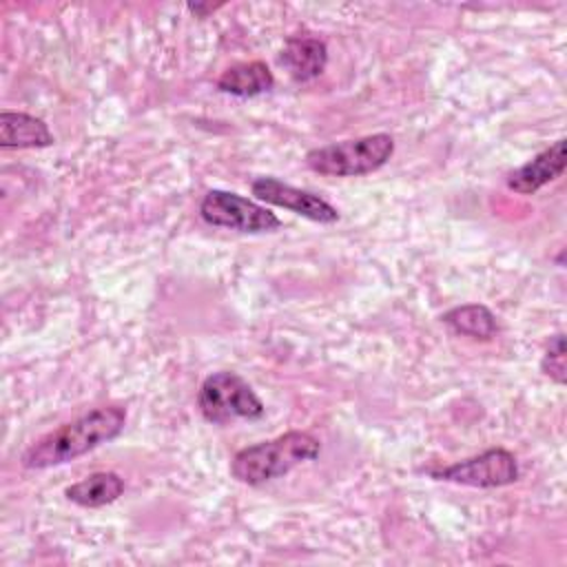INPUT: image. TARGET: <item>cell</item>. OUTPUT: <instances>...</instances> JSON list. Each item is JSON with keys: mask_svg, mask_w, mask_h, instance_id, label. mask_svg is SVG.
Segmentation results:
<instances>
[{"mask_svg": "<svg viewBox=\"0 0 567 567\" xmlns=\"http://www.w3.org/2000/svg\"><path fill=\"white\" fill-rule=\"evenodd\" d=\"M126 410L120 405L95 408L38 439L24 454L22 465L29 470H47L95 450L122 434Z\"/></svg>", "mask_w": 567, "mask_h": 567, "instance_id": "obj_1", "label": "cell"}, {"mask_svg": "<svg viewBox=\"0 0 567 567\" xmlns=\"http://www.w3.org/2000/svg\"><path fill=\"white\" fill-rule=\"evenodd\" d=\"M321 443L315 434L290 430L270 441L239 450L230 463V474L246 485H264L275 481L297 465L317 458Z\"/></svg>", "mask_w": 567, "mask_h": 567, "instance_id": "obj_2", "label": "cell"}, {"mask_svg": "<svg viewBox=\"0 0 567 567\" xmlns=\"http://www.w3.org/2000/svg\"><path fill=\"white\" fill-rule=\"evenodd\" d=\"M394 153V140L388 133L363 135L312 148L306 155L310 171L330 177H359L379 171Z\"/></svg>", "mask_w": 567, "mask_h": 567, "instance_id": "obj_3", "label": "cell"}, {"mask_svg": "<svg viewBox=\"0 0 567 567\" xmlns=\"http://www.w3.org/2000/svg\"><path fill=\"white\" fill-rule=\"evenodd\" d=\"M197 405L202 416L217 425L233 423L235 419L255 421L266 412L264 401L255 394L248 381L228 370L213 372L204 379L197 394Z\"/></svg>", "mask_w": 567, "mask_h": 567, "instance_id": "obj_4", "label": "cell"}, {"mask_svg": "<svg viewBox=\"0 0 567 567\" xmlns=\"http://www.w3.org/2000/svg\"><path fill=\"white\" fill-rule=\"evenodd\" d=\"M199 215L210 226L239 233H270L281 226V219L266 206L221 188H213L202 197Z\"/></svg>", "mask_w": 567, "mask_h": 567, "instance_id": "obj_5", "label": "cell"}, {"mask_svg": "<svg viewBox=\"0 0 567 567\" xmlns=\"http://www.w3.org/2000/svg\"><path fill=\"white\" fill-rule=\"evenodd\" d=\"M439 481H450L467 487H505L518 481L516 456L503 447L485 450L478 456L452 463L441 470H430Z\"/></svg>", "mask_w": 567, "mask_h": 567, "instance_id": "obj_6", "label": "cell"}, {"mask_svg": "<svg viewBox=\"0 0 567 567\" xmlns=\"http://www.w3.org/2000/svg\"><path fill=\"white\" fill-rule=\"evenodd\" d=\"M250 190L257 199L279 206V208H286V210L301 215L310 221L334 224L339 219V210L330 202H326L323 197H319L312 190L290 186L277 177H257L250 184Z\"/></svg>", "mask_w": 567, "mask_h": 567, "instance_id": "obj_7", "label": "cell"}, {"mask_svg": "<svg viewBox=\"0 0 567 567\" xmlns=\"http://www.w3.org/2000/svg\"><path fill=\"white\" fill-rule=\"evenodd\" d=\"M563 171H565V140H558L549 148L538 153L534 159L512 171L507 175V188L520 195H532L545 184L560 177Z\"/></svg>", "mask_w": 567, "mask_h": 567, "instance_id": "obj_8", "label": "cell"}, {"mask_svg": "<svg viewBox=\"0 0 567 567\" xmlns=\"http://www.w3.org/2000/svg\"><path fill=\"white\" fill-rule=\"evenodd\" d=\"M279 62L288 69L295 82H310L323 73L328 64V47L319 38L292 35L286 40Z\"/></svg>", "mask_w": 567, "mask_h": 567, "instance_id": "obj_9", "label": "cell"}, {"mask_svg": "<svg viewBox=\"0 0 567 567\" xmlns=\"http://www.w3.org/2000/svg\"><path fill=\"white\" fill-rule=\"evenodd\" d=\"M53 144V133L47 122L20 113V111H2L0 113V146L2 148H44Z\"/></svg>", "mask_w": 567, "mask_h": 567, "instance_id": "obj_10", "label": "cell"}, {"mask_svg": "<svg viewBox=\"0 0 567 567\" xmlns=\"http://www.w3.org/2000/svg\"><path fill=\"white\" fill-rule=\"evenodd\" d=\"M275 86V75L268 69L266 62L255 60V62H239L226 69L219 80L217 89L228 95L237 97H252L270 91Z\"/></svg>", "mask_w": 567, "mask_h": 567, "instance_id": "obj_11", "label": "cell"}, {"mask_svg": "<svg viewBox=\"0 0 567 567\" xmlns=\"http://www.w3.org/2000/svg\"><path fill=\"white\" fill-rule=\"evenodd\" d=\"M64 494L80 507H104L124 494V478L115 472H93L69 485Z\"/></svg>", "mask_w": 567, "mask_h": 567, "instance_id": "obj_12", "label": "cell"}, {"mask_svg": "<svg viewBox=\"0 0 567 567\" xmlns=\"http://www.w3.org/2000/svg\"><path fill=\"white\" fill-rule=\"evenodd\" d=\"M441 319L452 332L463 334V337H472V339H481V341H487L498 332V323H496L494 312L483 303L456 306V308L447 310Z\"/></svg>", "mask_w": 567, "mask_h": 567, "instance_id": "obj_13", "label": "cell"}, {"mask_svg": "<svg viewBox=\"0 0 567 567\" xmlns=\"http://www.w3.org/2000/svg\"><path fill=\"white\" fill-rule=\"evenodd\" d=\"M540 370L556 383H565V337L560 332L549 339V346L540 361Z\"/></svg>", "mask_w": 567, "mask_h": 567, "instance_id": "obj_14", "label": "cell"}]
</instances>
